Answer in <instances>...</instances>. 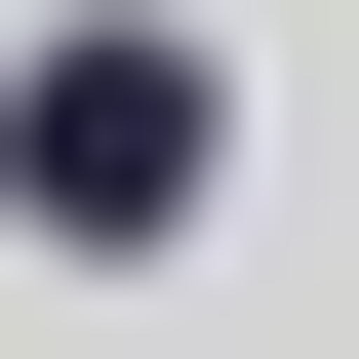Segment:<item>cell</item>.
I'll return each instance as SVG.
<instances>
[{
    "mask_svg": "<svg viewBox=\"0 0 359 359\" xmlns=\"http://www.w3.org/2000/svg\"><path fill=\"white\" fill-rule=\"evenodd\" d=\"M0 160H40V240H160V160H200V80H160V40H80V80L0 120Z\"/></svg>",
    "mask_w": 359,
    "mask_h": 359,
    "instance_id": "obj_1",
    "label": "cell"
}]
</instances>
